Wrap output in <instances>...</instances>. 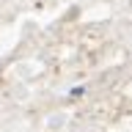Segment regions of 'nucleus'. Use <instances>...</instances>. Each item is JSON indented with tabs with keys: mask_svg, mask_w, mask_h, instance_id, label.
Wrapping results in <instances>:
<instances>
[{
	"mask_svg": "<svg viewBox=\"0 0 132 132\" xmlns=\"http://www.w3.org/2000/svg\"><path fill=\"white\" fill-rule=\"evenodd\" d=\"M82 91H85V88H82V85H77V88H72V96H82Z\"/></svg>",
	"mask_w": 132,
	"mask_h": 132,
	"instance_id": "1",
	"label": "nucleus"
}]
</instances>
